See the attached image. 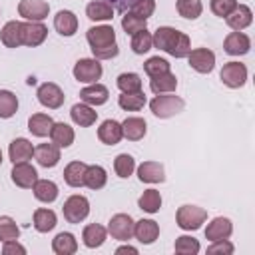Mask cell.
I'll list each match as a JSON object with an SVG mask.
<instances>
[{
    "mask_svg": "<svg viewBox=\"0 0 255 255\" xmlns=\"http://www.w3.org/2000/svg\"><path fill=\"white\" fill-rule=\"evenodd\" d=\"M151 42H153L155 48H159L161 52H167L173 58H187V54L191 50L189 36L171 28V26H159L153 32Z\"/></svg>",
    "mask_w": 255,
    "mask_h": 255,
    "instance_id": "1",
    "label": "cell"
},
{
    "mask_svg": "<svg viewBox=\"0 0 255 255\" xmlns=\"http://www.w3.org/2000/svg\"><path fill=\"white\" fill-rule=\"evenodd\" d=\"M86 40H88L90 50L96 60H112L120 52V48L116 44V30L108 24L92 26L86 32Z\"/></svg>",
    "mask_w": 255,
    "mask_h": 255,
    "instance_id": "2",
    "label": "cell"
},
{
    "mask_svg": "<svg viewBox=\"0 0 255 255\" xmlns=\"http://www.w3.org/2000/svg\"><path fill=\"white\" fill-rule=\"evenodd\" d=\"M185 102L179 96H171V94H155V98L149 102V110L155 118L167 120L177 116L179 112H183Z\"/></svg>",
    "mask_w": 255,
    "mask_h": 255,
    "instance_id": "3",
    "label": "cell"
},
{
    "mask_svg": "<svg viewBox=\"0 0 255 255\" xmlns=\"http://www.w3.org/2000/svg\"><path fill=\"white\" fill-rule=\"evenodd\" d=\"M207 219V211L199 205H181L175 213V221L183 231L199 229Z\"/></svg>",
    "mask_w": 255,
    "mask_h": 255,
    "instance_id": "4",
    "label": "cell"
},
{
    "mask_svg": "<svg viewBox=\"0 0 255 255\" xmlns=\"http://www.w3.org/2000/svg\"><path fill=\"white\" fill-rule=\"evenodd\" d=\"M62 211H64V219H66L68 223H80V221H84V219L88 217V213H90V201H88V197H84V195H70V197L64 201Z\"/></svg>",
    "mask_w": 255,
    "mask_h": 255,
    "instance_id": "5",
    "label": "cell"
},
{
    "mask_svg": "<svg viewBox=\"0 0 255 255\" xmlns=\"http://www.w3.org/2000/svg\"><path fill=\"white\" fill-rule=\"evenodd\" d=\"M102 64L96 58H82L74 66V78L82 84H96L102 78Z\"/></svg>",
    "mask_w": 255,
    "mask_h": 255,
    "instance_id": "6",
    "label": "cell"
},
{
    "mask_svg": "<svg viewBox=\"0 0 255 255\" xmlns=\"http://www.w3.org/2000/svg\"><path fill=\"white\" fill-rule=\"evenodd\" d=\"M36 98H38V102L44 106V108H48V110H58L62 104H64V92H62V88L58 86V84H54V82H44V84H40L38 86V90H36Z\"/></svg>",
    "mask_w": 255,
    "mask_h": 255,
    "instance_id": "7",
    "label": "cell"
},
{
    "mask_svg": "<svg viewBox=\"0 0 255 255\" xmlns=\"http://www.w3.org/2000/svg\"><path fill=\"white\" fill-rule=\"evenodd\" d=\"M133 219L128 213H116L110 223H108V233L112 235V239L118 241H128L133 237Z\"/></svg>",
    "mask_w": 255,
    "mask_h": 255,
    "instance_id": "8",
    "label": "cell"
},
{
    "mask_svg": "<svg viewBox=\"0 0 255 255\" xmlns=\"http://www.w3.org/2000/svg\"><path fill=\"white\" fill-rule=\"evenodd\" d=\"M18 14L28 22H42L50 14V4L46 0H20Z\"/></svg>",
    "mask_w": 255,
    "mask_h": 255,
    "instance_id": "9",
    "label": "cell"
},
{
    "mask_svg": "<svg viewBox=\"0 0 255 255\" xmlns=\"http://www.w3.org/2000/svg\"><path fill=\"white\" fill-rule=\"evenodd\" d=\"M219 78L227 88H241L247 82V68L241 62H227L221 68Z\"/></svg>",
    "mask_w": 255,
    "mask_h": 255,
    "instance_id": "10",
    "label": "cell"
},
{
    "mask_svg": "<svg viewBox=\"0 0 255 255\" xmlns=\"http://www.w3.org/2000/svg\"><path fill=\"white\" fill-rule=\"evenodd\" d=\"M189 66L199 74H209L215 68V54L209 48H195L187 54Z\"/></svg>",
    "mask_w": 255,
    "mask_h": 255,
    "instance_id": "11",
    "label": "cell"
},
{
    "mask_svg": "<svg viewBox=\"0 0 255 255\" xmlns=\"http://www.w3.org/2000/svg\"><path fill=\"white\" fill-rule=\"evenodd\" d=\"M10 175H12L14 185H18V187H22V189H32L34 183L38 181V171H36V167L30 165L28 161L14 163Z\"/></svg>",
    "mask_w": 255,
    "mask_h": 255,
    "instance_id": "12",
    "label": "cell"
},
{
    "mask_svg": "<svg viewBox=\"0 0 255 255\" xmlns=\"http://www.w3.org/2000/svg\"><path fill=\"white\" fill-rule=\"evenodd\" d=\"M48 36V28L42 22H22V46L36 48Z\"/></svg>",
    "mask_w": 255,
    "mask_h": 255,
    "instance_id": "13",
    "label": "cell"
},
{
    "mask_svg": "<svg viewBox=\"0 0 255 255\" xmlns=\"http://www.w3.org/2000/svg\"><path fill=\"white\" fill-rule=\"evenodd\" d=\"M231 233H233V223L229 217H213L205 227V239L207 241L229 239Z\"/></svg>",
    "mask_w": 255,
    "mask_h": 255,
    "instance_id": "14",
    "label": "cell"
},
{
    "mask_svg": "<svg viewBox=\"0 0 255 255\" xmlns=\"http://www.w3.org/2000/svg\"><path fill=\"white\" fill-rule=\"evenodd\" d=\"M249 48H251V40H249V36L247 34H243V32H229L227 36H225V40H223V50L227 52V54H231V56H243V54H247L249 52Z\"/></svg>",
    "mask_w": 255,
    "mask_h": 255,
    "instance_id": "15",
    "label": "cell"
},
{
    "mask_svg": "<svg viewBox=\"0 0 255 255\" xmlns=\"http://www.w3.org/2000/svg\"><path fill=\"white\" fill-rule=\"evenodd\" d=\"M137 177L141 183H161L165 181V169L159 161H143L137 165Z\"/></svg>",
    "mask_w": 255,
    "mask_h": 255,
    "instance_id": "16",
    "label": "cell"
},
{
    "mask_svg": "<svg viewBox=\"0 0 255 255\" xmlns=\"http://www.w3.org/2000/svg\"><path fill=\"white\" fill-rule=\"evenodd\" d=\"M133 235L139 243L151 245L159 237V225L153 219H139L133 223Z\"/></svg>",
    "mask_w": 255,
    "mask_h": 255,
    "instance_id": "17",
    "label": "cell"
},
{
    "mask_svg": "<svg viewBox=\"0 0 255 255\" xmlns=\"http://www.w3.org/2000/svg\"><path fill=\"white\" fill-rule=\"evenodd\" d=\"M80 98H82L84 104L94 108V106H104L108 102V98H110V92H108V88L104 84L96 82V84H90V86L82 88L80 90Z\"/></svg>",
    "mask_w": 255,
    "mask_h": 255,
    "instance_id": "18",
    "label": "cell"
},
{
    "mask_svg": "<svg viewBox=\"0 0 255 255\" xmlns=\"http://www.w3.org/2000/svg\"><path fill=\"white\" fill-rule=\"evenodd\" d=\"M225 22H227V26H229L231 30L241 32V30H245V28L253 22V12H251V8L245 6V4H237L235 10H233L229 16H225Z\"/></svg>",
    "mask_w": 255,
    "mask_h": 255,
    "instance_id": "19",
    "label": "cell"
},
{
    "mask_svg": "<svg viewBox=\"0 0 255 255\" xmlns=\"http://www.w3.org/2000/svg\"><path fill=\"white\" fill-rule=\"evenodd\" d=\"M8 155H10V161L12 163H22V161H28L32 159L34 155V145L30 139L26 137H16L12 139L10 147H8Z\"/></svg>",
    "mask_w": 255,
    "mask_h": 255,
    "instance_id": "20",
    "label": "cell"
},
{
    "mask_svg": "<svg viewBox=\"0 0 255 255\" xmlns=\"http://www.w3.org/2000/svg\"><path fill=\"white\" fill-rule=\"evenodd\" d=\"M98 137H100V141L106 143V145H116V143H120L122 137H124V133H122V124L116 122V120H106V122H102L100 128H98Z\"/></svg>",
    "mask_w": 255,
    "mask_h": 255,
    "instance_id": "21",
    "label": "cell"
},
{
    "mask_svg": "<svg viewBox=\"0 0 255 255\" xmlns=\"http://www.w3.org/2000/svg\"><path fill=\"white\" fill-rule=\"evenodd\" d=\"M70 116H72V122L76 126H80V128H90L98 120V112L92 106L84 104V102L82 104H74L72 110H70Z\"/></svg>",
    "mask_w": 255,
    "mask_h": 255,
    "instance_id": "22",
    "label": "cell"
},
{
    "mask_svg": "<svg viewBox=\"0 0 255 255\" xmlns=\"http://www.w3.org/2000/svg\"><path fill=\"white\" fill-rule=\"evenodd\" d=\"M147 131V124L143 118H137V116H131V118H126L122 122V133L126 139L129 141H139Z\"/></svg>",
    "mask_w": 255,
    "mask_h": 255,
    "instance_id": "23",
    "label": "cell"
},
{
    "mask_svg": "<svg viewBox=\"0 0 255 255\" xmlns=\"http://www.w3.org/2000/svg\"><path fill=\"white\" fill-rule=\"evenodd\" d=\"M34 157L42 167H54L60 161V147L56 143H40L34 147Z\"/></svg>",
    "mask_w": 255,
    "mask_h": 255,
    "instance_id": "24",
    "label": "cell"
},
{
    "mask_svg": "<svg viewBox=\"0 0 255 255\" xmlns=\"http://www.w3.org/2000/svg\"><path fill=\"white\" fill-rule=\"evenodd\" d=\"M54 28L58 34L62 36H74L76 30H78V18L72 10H60L56 16H54Z\"/></svg>",
    "mask_w": 255,
    "mask_h": 255,
    "instance_id": "25",
    "label": "cell"
},
{
    "mask_svg": "<svg viewBox=\"0 0 255 255\" xmlns=\"http://www.w3.org/2000/svg\"><path fill=\"white\" fill-rule=\"evenodd\" d=\"M0 40L6 48H18L22 46V22L10 20L0 30Z\"/></svg>",
    "mask_w": 255,
    "mask_h": 255,
    "instance_id": "26",
    "label": "cell"
},
{
    "mask_svg": "<svg viewBox=\"0 0 255 255\" xmlns=\"http://www.w3.org/2000/svg\"><path fill=\"white\" fill-rule=\"evenodd\" d=\"M74 137H76V133H74L72 126H68L64 122H54L52 129H50L52 143H56L58 147H70L74 143Z\"/></svg>",
    "mask_w": 255,
    "mask_h": 255,
    "instance_id": "27",
    "label": "cell"
},
{
    "mask_svg": "<svg viewBox=\"0 0 255 255\" xmlns=\"http://www.w3.org/2000/svg\"><path fill=\"white\" fill-rule=\"evenodd\" d=\"M106 237H108V229H106L104 225H98V223H90V225H86L84 231H82V241H84V245L90 247V249H96V247L104 245Z\"/></svg>",
    "mask_w": 255,
    "mask_h": 255,
    "instance_id": "28",
    "label": "cell"
},
{
    "mask_svg": "<svg viewBox=\"0 0 255 255\" xmlns=\"http://www.w3.org/2000/svg\"><path fill=\"white\" fill-rule=\"evenodd\" d=\"M86 16L92 22H106L114 18V8L106 0H94L86 6Z\"/></svg>",
    "mask_w": 255,
    "mask_h": 255,
    "instance_id": "29",
    "label": "cell"
},
{
    "mask_svg": "<svg viewBox=\"0 0 255 255\" xmlns=\"http://www.w3.org/2000/svg\"><path fill=\"white\" fill-rule=\"evenodd\" d=\"M52 126H54V120H52L48 114H34V116H30V120H28V129H30V133L36 135V137H46V135H50Z\"/></svg>",
    "mask_w": 255,
    "mask_h": 255,
    "instance_id": "30",
    "label": "cell"
},
{
    "mask_svg": "<svg viewBox=\"0 0 255 255\" xmlns=\"http://www.w3.org/2000/svg\"><path fill=\"white\" fill-rule=\"evenodd\" d=\"M52 249H54L56 255H72V253L78 251V241L72 233L62 231L52 239Z\"/></svg>",
    "mask_w": 255,
    "mask_h": 255,
    "instance_id": "31",
    "label": "cell"
},
{
    "mask_svg": "<svg viewBox=\"0 0 255 255\" xmlns=\"http://www.w3.org/2000/svg\"><path fill=\"white\" fill-rule=\"evenodd\" d=\"M175 88H177V78H175V74H171V72L153 76V78L149 80V90H151L153 94H171Z\"/></svg>",
    "mask_w": 255,
    "mask_h": 255,
    "instance_id": "32",
    "label": "cell"
},
{
    "mask_svg": "<svg viewBox=\"0 0 255 255\" xmlns=\"http://www.w3.org/2000/svg\"><path fill=\"white\" fill-rule=\"evenodd\" d=\"M86 163L84 161H70L64 167V181L70 187H82L84 185V175H86Z\"/></svg>",
    "mask_w": 255,
    "mask_h": 255,
    "instance_id": "33",
    "label": "cell"
},
{
    "mask_svg": "<svg viewBox=\"0 0 255 255\" xmlns=\"http://www.w3.org/2000/svg\"><path fill=\"white\" fill-rule=\"evenodd\" d=\"M32 191H34V197L38 201H42V203H52L58 197V185L54 181H50V179H38L34 183Z\"/></svg>",
    "mask_w": 255,
    "mask_h": 255,
    "instance_id": "34",
    "label": "cell"
},
{
    "mask_svg": "<svg viewBox=\"0 0 255 255\" xmlns=\"http://www.w3.org/2000/svg\"><path fill=\"white\" fill-rule=\"evenodd\" d=\"M56 213L52 209H46V207H40L34 211V229L40 231V233H48L56 227Z\"/></svg>",
    "mask_w": 255,
    "mask_h": 255,
    "instance_id": "35",
    "label": "cell"
},
{
    "mask_svg": "<svg viewBox=\"0 0 255 255\" xmlns=\"http://www.w3.org/2000/svg\"><path fill=\"white\" fill-rule=\"evenodd\" d=\"M108 181V173L102 165H88L84 175V185L90 189H102Z\"/></svg>",
    "mask_w": 255,
    "mask_h": 255,
    "instance_id": "36",
    "label": "cell"
},
{
    "mask_svg": "<svg viewBox=\"0 0 255 255\" xmlns=\"http://www.w3.org/2000/svg\"><path fill=\"white\" fill-rule=\"evenodd\" d=\"M118 106L126 112H137L145 106V96H143L141 90L139 92H129V94L122 92V96L118 98Z\"/></svg>",
    "mask_w": 255,
    "mask_h": 255,
    "instance_id": "37",
    "label": "cell"
},
{
    "mask_svg": "<svg viewBox=\"0 0 255 255\" xmlns=\"http://www.w3.org/2000/svg\"><path fill=\"white\" fill-rule=\"evenodd\" d=\"M137 205H139V209L145 211V213H157L159 207H161V195H159V191H157V189H145V191L139 195Z\"/></svg>",
    "mask_w": 255,
    "mask_h": 255,
    "instance_id": "38",
    "label": "cell"
},
{
    "mask_svg": "<svg viewBox=\"0 0 255 255\" xmlns=\"http://www.w3.org/2000/svg\"><path fill=\"white\" fill-rule=\"evenodd\" d=\"M18 112V96L10 90H0V118L8 120Z\"/></svg>",
    "mask_w": 255,
    "mask_h": 255,
    "instance_id": "39",
    "label": "cell"
},
{
    "mask_svg": "<svg viewBox=\"0 0 255 255\" xmlns=\"http://www.w3.org/2000/svg\"><path fill=\"white\" fill-rule=\"evenodd\" d=\"M175 8H177V14H179L181 18H187V20H195V18H199L201 12H203L201 0H177Z\"/></svg>",
    "mask_w": 255,
    "mask_h": 255,
    "instance_id": "40",
    "label": "cell"
},
{
    "mask_svg": "<svg viewBox=\"0 0 255 255\" xmlns=\"http://www.w3.org/2000/svg\"><path fill=\"white\" fill-rule=\"evenodd\" d=\"M116 84H118V88H120L124 94L139 92V90H141V78H139L137 74H133V72H124V74H120L118 80H116Z\"/></svg>",
    "mask_w": 255,
    "mask_h": 255,
    "instance_id": "41",
    "label": "cell"
},
{
    "mask_svg": "<svg viewBox=\"0 0 255 255\" xmlns=\"http://www.w3.org/2000/svg\"><path fill=\"white\" fill-rule=\"evenodd\" d=\"M122 28H124L126 34L133 36L135 32L147 28V20L145 18H139V16H135L131 12H124V16H122Z\"/></svg>",
    "mask_w": 255,
    "mask_h": 255,
    "instance_id": "42",
    "label": "cell"
},
{
    "mask_svg": "<svg viewBox=\"0 0 255 255\" xmlns=\"http://www.w3.org/2000/svg\"><path fill=\"white\" fill-rule=\"evenodd\" d=\"M114 169L118 173V177H129L133 171H135V159L129 155V153H120L116 159H114Z\"/></svg>",
    "mask_w": 255,
    "mask_h": 255,
    "instance_id": "43",
    "label": "cell"
},
{
    "mask_svg": "<svg viewBox=\"0 0 255 255\" xmlns=\"http://www.w3.org/2000/svg\"><path fill=\"white\" fill-rule=\"evenodd\" d=\"M151 48H153V42H151V34L147 32V28L139 30V32H135L131 36V50H133V54H145Z\"/></svg>",
    "mask_w": 255,
    "mask_h": 255,
    "instance_id": "44",
    "label": "cell"
},
{
    "mask_svg": "<svg viewBox=\"0 0 255 255\" xmlns=\"http://www.w3.org/2000/svg\"><path fill=\"white\" fill-rule=\"evenodd\" d=\"M143 72L153 78V76H159V74H165L169 72V62L165 58H159V56H151L143 62Z\"/></svg>",
    "mask_w": 255,
    "mask_h": 255,
    "instance_id": "45",
    "label": "cell"
},
{
    "mask_svg": "<svg viewBox=\"0 0 255 255\" xmlns=\"http://www.w3.org/2000/svg\"><path fill=\"white\" fill-rule=\"evenodd\" d=\"M175 253L179 255H195L199 251V241L191 235H181L175 239V245H173Z\"/></svg>",
    "mask_w": 255,
    "mask_h": 255,
    "instance_id": "46",
    "label": "cell"
},
{
    "mask_svg": "<svg viewBox=\"0 0 255 255\" xmlns=\"http://www.w3.org/2000/svg\"><path fill=\"white\" fill-rule=\"evenodd\" d=\"M20 237V227L8 215H0V241H10Z\"/></svg>",
    "mask_w": 255,
    "mask_h": 255,
    "instance_id": "47",
    "label": "cell"
},
{
    "mask_svg": "<svg viewBox=\"0 0 255 255\" xmlns=\"http://www.w3.org/2000/svg\"><path fill=\"white\" fill-rule=\"evenodd\" d=\"M153 10H155V0H135L133 6L128 12H131V14L139 16V18H145L147 20L153 14Z\"/></svg>",
    "mask_w": 255,
    "mask_h": 255,
    "instance_id": "48",
    "label": "cell"
},
{
    "mask_svg": "<svg viewBox=\"0 0 255 255\" xmlns=\"http://www.w3.org/2000/svg\"><path fill=\"white\" fill-rule=\"evenodd\" d=\"M237 6V0H211V12L219 18L229 16Z\"/></svg>",
    "mask_w": 255,
    "mask_h": 255,
    "instance_id": "49",
    "label": "cell"
},
{
    "mask_svg": "<svg viewBox=\"0 0 255 255\" xmlns=\"http://www.w3.org/2000/svg\"><path fill=\"white\" fill-rule=\"evenodd\" d=\"M233 245L227 241V239H219V241H211V245L207 247V253H225V255H229V253H233Z\"/></svg>",
    "mask_w": 255,
    "mask_h": 255,
    "instance_id": "50",
    "label": "cell"
},
{
    "mask_svg": "<svg viewBox=\"0 0 255 255\" xmlns=\"http://www.w3.org/2000/svg\"><path fill=\"white\" fill-rule=\"evenodd\" d=\"M2 253H4V255H16V253L24 255V253H26V247H24V245H20V243H18V239H10V241H4Z\"/></svg>",
    "mask_w": 255,
    "mask_h": 255,
    "instance_id": "51",
    "label": "cell"
},
{
    "mask_svg": "<svg viewBox=\"0 0 255 255\" xmlns=\"http://www.w3.org/2000/svg\"><path fill=\"white\" fill-rule=\"evenodd\" d=\"M114 10H118V12H128L131 6H133V2L135 0H106Z\"/></svg>",
    "mask_w": 255,
    "mask_h": 255,
    "instance_id": "52",
    "label": "cell"
},
{
    "mask_svg": "<svg viewBox=\"0 0 255 255\" xmlns=\"http://www.w3.org/2000/svg\"><path fill=\"white\" fill-rule=\"evenodd\" d=\"M116 253H118V255H120V253H131V255H137V249L131 247V245H122V247L116 249Z\"/></svg>",
    "mask_w": 255,
    "mask_h": 255,
    "instance_id": "53",
    "label": "cell"
},
{
    "mask_svg": "<svg viewBox=\"0 0 255 255\" xmlns=\"http://www.w3.org/2000/svg\"><path fill=\"white\" fill-rule=\"evenodd\" d=\"M0 163H2V149H0Z\"/></svg>",
    "mask_w": 255,
    "mask_h": 255,
    "instance_id": "54",
    "label": "cell"
}]
</instances>
